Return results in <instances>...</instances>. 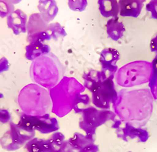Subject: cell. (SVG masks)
Listing matches in <instances>:
<instances>
[{
    "instance_id": "cell-1",
    "label": "cell",
    "mask_w": 157,
    "mask_h": 152,
    "mask_svg": "<svg viewBox=\"0 0 157 152\" xmlns=\"http://www.w3.org/2000/svg\"><path fill=\"white\" fill-rule=\"evenodd\" d=\"M84 90V85L75 78L63 77L57 85L49 90L52 112L59 118L65 116L73 109L76 95Z\"/></svg>"
},
{
    "instance_id": "cell-2",
    "label": "cell",
    "mask_w": 157,
    "mask_h": 152,
    "mask_svg": "<svg viewBox=\"0 0 157 152\" xmlns=\"http://www.w3.org/2000/svg\"><path fill=\"white\" fill-rule=\"evenodd\" d=\"M64 68L59 58L52 53L33 61L30 74L36 83L47 89H51L63 77Z\"/></svg>"
},
{
    "instance_id": "cell-3",
    "label": "cell",
    "mask_w": 157,
    "mask_h": 152,
    "mask_svg": "<svg viewBox=\"0 0 157 152\" xmlns=\"http://www.w3.org/2000/svg\"><path fill=\"white\" fill-rule=\"evenodd\" d=\"M18 105L25 114L32 116H44L52 110L49 92L36 83L25 86L19 93Z\"/></svg>"
},
{
    "instance_id": "cell-4",
    "label": "cell",
    "mask_w": 157,
    "mask_h": 152,
    "mask_svg": "<svg viewBox=\"0 0 157 152\" xmlns=\"http://www.w3.org/2000/svg\"><path fill=\"white\" fill-rule=\"evenodd\" d=\"M152 73L151 63L147 61H135L121 68L116 73V80L123 87L149 83Z\"/></svg>"
},
{
    "instance_id": "cell-5",
    "label": "cell",
    "mask_w": 157,
    "mask_h": 152,
    "mask_svg": "<svg viewBox=\"0 0 157 152\" xmlns=\"http://www.w3.org/2000/svg\"><path fill=\"white\" fill-rule=\"evenodd\" d=\"M82 114L81 120L78 123L80 129L93 142L96 140V129L108 121H114L117 115L109 110L98 109L94 106H89Z\"/></svg>"
},
{
    "instance_id": "cell-6",
    "label": "cell",
    "mask_w": 157,
    "mask_h": 152,
    "mask_svg": "<svg viewBox=\"0 0 157 152\" xmlns=\"http://www.w3.org/2000/svg\"><path fill=\"white\" fill-rule=\"evenodd\" d=\"M35 136L20 128L17 124L10 122V129L0 138V145L5 150L13 151L20 149Z\"/></svg>"
},
{
    "instance_id": "cell-7",
    "label": "cell",
    "mask_w": 157,
    "mask_h": 152,
    "mask_svg": "<svg viewBox=\"0 0 157 152\" xmlns=\"http://www.w3.org/2000/svg\"><path fill=\"white\" fill-rule=\"evenodd\" d=\"M114 78L104 80L92 92V103L100 109L109 110L118 97L116 90Z\"/></svg>"
},
{
    "instance_id": "cell-8",
    "label": "cell",
    "mask_w": 157,
    "mask_h": 152,
    "mask_svg": "<svg viewBox=\"0 0 157 152\" xmlns=\"http://www.w3.org/2000/svg\"><path fill=\"white\" fill-rule=\"evenodd\" d=\"M112 128L116 130V133L119 138L124 142L138 138L139 142H146L149 138V133L145 129L135 127L133 124L121 120L116 119Z\"/></svg>"
},
{
    "instance_id": "cell-9",
    "label": "cell",
    "mask_w": 157,
    "mask_h": 152,
    "mask_svg": "<svg viewBox=\"0 0 157 152\" xmlns=\"http://www.w3.org/2000/svg\"><path fill=\"white\" fill-rule=\"evenodd\" d=\"M120 59L118 50L114 48H104L100 54L99 62L101 65L102 73L106 79L114 78L117 71V62Z\"/></svg>"
},
{
    "instance_id": "cell-10",
    "label": "cell",
    "mask_w": 157,
    "mask_h": 152,
    "mask_svg": "<svg viewBox=\"0 0 157 152\" xmlns=\"http://www.w3.org/2000/svg\"><path fill=\"white\" fill-rule=\"evenodd\" d=\"M28 17L25 13L20 9L15 10L6 17L8 27L12 30L16 35L27 32Z\"/></svg>"
},
{
    "instance_id": "cell-11",
    "label": "cell",
    "mask_w": 157,
    "mask_h": 152,
    "mask_svg": "<svg viewBox=\"0 0 157 152\" xmlns=\"http://www.w3.org/2000/svg\"><path fill=\"white\" fill-rule=\"evenodd\" d=\"M145 0H119L120 15L123 17L138 18Z\"/></svg>"
},
{
    "instance_id": "cell-12",
    "label": "cell",
    "mask_w": 157,
    "mask_h": 152,
    "mask_svg": "<svg viewBox=\"0 0 157 152\" xmlns=\"http://www.w3.org/2000/svg\"><path fill=\"white\" fill-rule=\"evenodd\" d=\"M59 128L58 120L56 118L51 117L49 114L37 116L35 131L45 134L56 132Z\"/></svg>"
},
{
    "instance_id": "cell-13",
    "label": "cell",
    "mask_w": 157,
    "mask_h": 152,
    "mask_svg": "<svg viewBox=\"0 0 157 152\" xmlns=\"http://www.w3.org/2000/svg\"><path fill=\"white\" fill-rule=\"evenodd\" d=\"M37 8L44 20L48 23L56 18L59 12L56 0H39Z\"/></svg>"
},
{
    "instance_id": "cell-14",
    "label": "cell",
    "mask_w": 157,
    "mask_h": 152,
    "mask_svg": "<svg viewBox=\"0 0 157 152\" xmlns=\"http://www.w3.org/2000/svg\"><path fill=\"white\" fill-rule=\"evenodd\" d=\"M50 53V46L40 41L30 42L25 47V58L32 61Z\"/></svg>"
},
{
    "instance_id": "cell-15",
    "label": "cell",
    "mask_w": 157,
    "mask_h": 152,
    "mask_svg": "<svg viewBox=\"0 0 157 152\" xmlns=\"http://www.w3.org/2000/svg\"><path fill=\"white\" fill-rule=\"evenodd\" d=\"M106 29L108 37L114 41L121 39L126 31L124 23L120 21L118 17L109 19L106 23Z\"/></svg>"
},
{
    "instance_id": "cell-16",
    "label": "cell",
    "mask_w": 157,
    "mask_h": 152,
    "mask_svg": "<svg viewBox=\"0 0 157 152\" xmlns=\"http://www.w3.org/2000/svg\"><path fill=\"white\" fill-rule=\"evenodd\" d=\"M48 25V23L44 20L40 13H34L31 14L27 25V35L45 31Z\"/></svg>"
},
{
    "instance_id": "cell-17",
    "label": "cell",
    "mask_w": 157,
    "mask_h": 152,
    "mask_svg": "<svg viewBox=\"0 0 157 152\" xmlns=\"http://www.w3.org/2000/svg\"><path fill=\"white\" fill-rule=\"evenodd\" d=\"M99 10L104 18H116L120 14V6L117 0H98Z\"/></svg>"
},
{
    "instance_id": "cell-18",
    "label": "cell",
    "mask_w": 157,
    "mask_h": 152,
    "mask_svg": "<svg viewBox=\"0 0 157 152\" xmlns=\"http://www.w3.org/2000/svg\"><path fill=\"white\" fill-rule=\"evenodd\" d=\"M84 86L92 93L96 88L106 80L102 71L95 70H90L83 75Z\"/></svg>"
},
{
    "instance_id": "cell-19",
    "label": "cell",
    "mask_w": 157,
    "mask_h": 152,
    "mask_svg": "<svg viewBox=\"0 0 157 152\" xmlns=\"http://www.w3.org/2000/svg\"><path fill=\"white\" fill-rule=\"evenodd\" d=\"M64 134L59 131L52 134L47 140L48 152H65L68 141L65 140Z\"/></svg>"
},
{
    "instance_id": "cell-20",
    "label": "cell",
    "mask_w": 157,
    "mask_h": 152,
    "mask_svg": "<svg viewBox=\"0 0 157 152\" xmlns=\"http://www.w3.org/2000/svg\"><path fill=\"white\" fill-rule=\"evenodd\" d=\"M67 141L71 146L77 152L79 151L82 148L89 144L94 143V142L90 140L86 134L84 135L80 133H75Z\"/></svg>"
},
{
    "instance_id": "cell-21",
    "label": "cell",
    "mask_w": 157,
    "mask_h": 152,
    "mask_svg": "<svg viewBox=\"0 0 157 152\" xmlns=\"http://www.w3.org/2000/svg\"><path fill=\"white\" fill-rule=\"evenodd\" d=\"M27 152H48V146L47 140L33 138L24 146Z\"/></svg>"
},
{
    "instance_id": "cell-22",
    "label": "cell",
    "mask_w": 157,
    "mask_h": 152,
    "mask_svg": "<svg viewBox=\"0 0 157 152\" xmlns=\"http://www.w3.org/2000/svg\"><path fill=\"white\" fill-rule=\"evenodd\" d=\"M37 116L29 115L22 112L20 116V120L18 126L20 128L30 133L35 132V126Z\"/></svg>"
},
{
    "instance_id": "cell-23",
    "label": "cell",
    "mask_w": 157,
    "mask_h": 152,
    "mask_svg": "<svg viewBox=\"0 0 157 152\" xmlns=\"http://www.w3.org/2000/svg\"><path fill=\"white\" fill-rule=\"evenodd\" d=\"M45 31L51 39H54V41H57L59 38L64 37L67 35L65 28L59 22L48 23Z\"/></svg>"
},
{
    "instance_id": "cell-24",
    "label": "cell",
    "mask_w": 157,
    "mask_h": 152,
    "mask_svg": "<svg viewBox=\"0 0 157 152\" xmlns=\"http://www.w3.org/2000/svg\"><path fill=\"white\" fill-rule=\"evenodd\" d=\"M90 98L87 94H79L76 95L73 103V110L75 113H82L90 106Z\"/></svg>"
},
{
    "instance_id": "cell-25",
    "label": "cell",
    "mask_w": 157,
    "mask_h": 152,
    "mask_svg": "<svg viewBox=\"0 0 157 152\" xmlns=\"http://www.w3.org/2000/svg\"><path fill=\"white\" fill-rule=\"evenodd\" d=\"M68 6L73 11L82 12L84 11L87 5V0H67Z\"/></svg>"
},
{
    "instance_id": "cell-26",
    "label": "cell",
    "mask_w": 157,
    "mask_h": 152,
    "mask_svg": "<svg viewBox=\"0 0 157 152\" xmlns=\"http://www.w3.org/2000/svg\"><path fill=\"white\" fill-rule=\"evenodd\" d=\"M15 11V6L5 0H0V17L3 18L7 17Z\"/></svg>"
},
{
    "instance_id": "cell-27",
    "label": "cell",
    "mask_w": 157,
    "mask_h": 152,
    "mask_svg": "<svg viewBox=\"0 0 157 152\" xmlns=\"http://www.w3.org/2000/svg\"><path fill=\"white\" fill-rule=\"evenodd\" d=\"M27 41L29 43L34 42V41H40L45 43L46 41H48L51 40V38L47 33L46 31L40 32L33 35H27Z\"/></svg>"
},
{
    "instance_id": "cell-28",
    "label": "cell",
    "mask_w": 157,
    "mask_h": 152,
    "mask_svg": "<svg viewBox=\"0 0 157 152\" xmlns=\"http://www.w3.org/2000/svg\"><path fill=\"white\" fill-rule=\"evenodd\" d=\"M146 10L150 13L153 19L157 20V0H150L146 5Z\"/></svg>"
},
{
    "instance_id": "cell-29",
    "label": "cell",
    "mask_w": 157,
    "mask_h": 152,
    "mask_svg": "<svg viewBox=\"0 0 157 152\" xmlns=\"http://www.w3.org/2000/svg\"><path fill=\"white\" fill-rule=\"evenodd\" d=\"M156 55L151 62L152 66V73L150 80L149 81V86L150 88L153 85V84L157 80V50L156 51Z\"/></svg>"
},
{
    "instance_id": "cell-30",
    "label": "cell",
    "mask_w": 157,
    "mask_h": 152,
    "mask_svg": "<svg viewBox=\"0 0 157 152\" xmlns=\"http://www.w3.org/2000/svg\"><path fill=\"white\" fill-rule=\"evenodd\" d=\"M11 116L10 112L5 109H0V123L5 124L10 122Z\"/></svg>"
},
{
    "instance_id": "cell-31",
    "label": "cell",
    "mask_w": 157,
    "mask_h": 152,
    "mask_svg": "<svg viewBox=\"0 0 157 152\" xmlns=\"http://www.w3.org/2000/svg\"><path fill=\"white\" fill-rule=\"evenodd\" d=\"M99 148L98 145L94 143H90L85 146L78 152H99Z\"/></svg>"
},
{
    "instance_id": "cell-32",
    "label": "cell",
    "mask_w": 157,
    "mask_h": 152,
    "mask_svg": "<svg viewBox=\"0 0 157 152\" xmlns=\"http://www.w3.org/2000/svg\"><path fill=\"white\" fill-rule=\"evenodd\" d=\"M9 68L10 65L8 60L5 57L0 59V73L4 71H7L9 70Z\"/></svg>"
},
{
    "instance_id": "cell-33",
    "label": "cell",
    "mask_w": 157,
    "mask_h": 152,
    "mask_svg": "<svg viewBox=\"0 0 157 152\" xmlns=\"http://www.w3.org/2000/svg\"><path fill=\"white\" fill-rule=\"evenodd\" d=\"M150 46V49L151 50V52L156 51L157 50V34L151 40Z\"/></svg>"
},
{
    "instance_id": "cell-34",
    "label": "cell",
    "mask_w": 157,
    "mask_h": 152,
    "mask_svg": "<svg viewBox=\"0 0 157 152\" xmlns=\"http://www.w3.org/2000/svg\"><path fill=\"white\" fill-rule=\"evenodd\" d=\"M150 89L154 99L157 101V80L153 84V85L150 87Z\"/></svg>"
},
{
    "instance_id": "cell-35",
    "label": "cell",
    "mask_w": 157,
    "mask_h": 152,
    "mask_svg": "<svg viewBox=\"0 0 157 152\" xmlns=\"http://www.w3.org/2000/svg\"><path fill=\"white\" fill-rule=\"evenodd\" d=\"M5 1L10 3V4H11V5H17V4L20 3L22 1V0H5Z\"/></svg>"
},
{
    "instance_id": "cell-36",
    "label": "cell",
    "mask_w": 157,
    "mask_h": 152,
    "mask_svg": "<svg viewBox=\"0 0 157 152\" xmlns=\"http://www.w3.org/2000/svg\"><path fill=\"white\" fill-rule=\"evenodd\" d=\"M3 97H4V95H3L2 94L0 93V98H3Z\"/></svg>"
},
{
    "instance_id": "cell-37",
    "label": "cell",
    "mask_w": 157,
    "mask_h": 152,
    "mask_svg": "<svg viewBox=\"0 0 157 152\" xmlns=\"http://www.w3.org/2000/svg\"><path fill=\"white\" fill-rule=\"evenodd\" d=\"M128 152H132V151H128Z\"/></svg>"
}]
</instances>
